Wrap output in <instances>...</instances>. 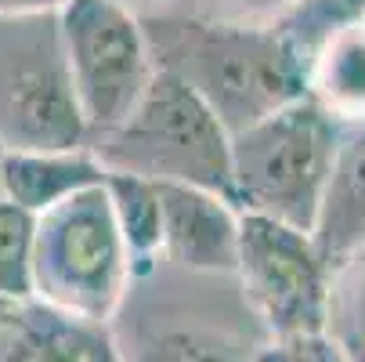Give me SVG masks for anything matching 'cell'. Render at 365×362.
<instances>
[{
  "label": "cell",
  "instance_id": "6da1fadb",
  "mask_svg": "<svg viewBox=\"0 0 365 362\" xmlns=\"http://www.w3.org/2000/svg\"><path fill=\"white\" fill-rule=\"evenodd\" d=\"M152 66L181 80L228 138L307 94V73L268 22L206 15H138Z\"/></svg>",
  "mask_w": 365,
  "mask_h": 362
},
{
  "label": "cell",
  "instance_id": "7a4b0ae2",
  "mask_svg": "<svg viewBox=\"0 0 365 362\" xmlns=\"http://www.w3.org/2000/svg\"><path fill=\"white\" fill-rule=\"evenodd\" d=\"M340 127L311 94L232 138L228 203L311 236L340 145Z\"/></svg>",
  "mask_w": 365,
  "mask_h": 362
},
{
  "label": "cell",
  "instance_id": "3957f363",
  "mask_svg": "<svg viewBox=\"0 0 365 362\" xmlns=\"http://www.w3.org/2000/svg\"><path fill=\"white\" fill-rule=\"evenodd\" d=\"M98 164L155 185H192L228 199L232 138L217 116L170 73L155 69L130 116L87 141Z\"/></svg>",
  "mask_w": 365,
  "mask_h": 362
},
{
  "label": "cell",
  "instance_id": "277c9868",
  "mask_svg": "<svg viewBox=\"0 0 365 362\" xmlns=\"http://www.w3.org/2000/svg\"><path fill=\"white\" fill-rule=\"evenodd\" d=\"M130 276V257L113 218L106 181L36 218L33 301L109 326Z\"/></svg>",
  "mask_w": 365,
  "mask_h": 362
},
{
  "label": "cell",
  "instance_id": "5b68a950",
  "mask_svg": "<svg viewBox=\"0 0 365 362\" xmlns=\"http://www.w3.org/2000/svg\"><path fill=\"white\" fill-rule=\"evenodd\" d=\"M0 145L4 152L87 145L55 11L0 22Z\"/></svg>",
  "mask_w": 365,
  "mask_h": 362
},
{
  "label": "cell",
  "instance_id": "8992f818",
  "mask_svg": "<svg viewBox=\"0 0 365 362\" xmlns=\"http://www.w3.org/2000/svg\"><path fill=\"white\" fill-rule=\"evenodd\" d=\"M87 141L116 131L155 76L141 19L116 0H66L55 11Z\"/></svg>",
  "mask_w": 365,
  "mask_h": 362
},
{
  "label": "cell",
  "instance_id": "52a82bcc",
  "mask_svg": "<svg viewBox=\"0 0 365 362\" xmlns=\"http://www.w3.org/2000/svg\"><path fill=\"white\" fill-rule=\"evenodd\" d=\"M235 276L246 304L272 337L326 330L329 268L307 232L260 214H239Z\"/></svg>",
  "mask_w": 365,
  "mask_h": 362
},
{
  "label": "cell",
  "instance_id": "ba28073f",
  "mask_svg": "<svg viewBox=\"0 0 365 362\" xmlns=\"http://www.w3.org/2000/svg\"><path fill=\"white\" fill-rule=\"evenodd\" d=\"M160 196V253L188 272H235L239 214L206 188L155 185Z\"/></svg>",
  "mask_w": 365,
  "mask_h": 362
},
{
  "label": "cell",
  "instance_id": "9c48e42d",
  "mask_svg": "<svg viewBox=\"0 0 365 362\" xmlns=\"http://www.w3.org/2000/svg\"><path fill=\"white\" fill-rule=\"evenodd\" d=\"M0 362H120V351L109 326L26 301L0 316Z\"/></svg>",
  "mask_w": 365,
  "mask_h": 362
},
{
  "label": "cell",
  "instance_id": "30bf717a",
  "mask_svg": "<svg viewBox=\"0 0 365 362\" xmlns=\"http://www.w3.org/2000/svg\"><path fill=\"white\" fill-rule=\"evenodd\" d=\"M311 239L329 272L365 246V116L344 120L340 127V145Z\"/></svg>",
  "mask_w": 365,
  "mask_h": 362
},
{
  "label": "cell",
  "instance_id": "8fae6325",
  "mask_svg": "<svg viewBox=\"0 0 365 362\" xmlns=\"http://www.w3.org/2000/svg\"><path fill=\"white\" fill-rule=\"evenodd\" d=\"M101 181H106V167L87 145L51 152H4L0 160V199L22 206L33 218Z\"/></svg>",
  "mask_w": 365,
  "mask_h": 362
},
{
  "label": "cell",
  "instance_id": "7c38bea8",
  "mask_svg": "<svg viewBox=\"0 0 365 362\" xmlns=\"http://www.w3.org/2000/svg\"><path fill=\"white\" fill-rule=\"evenodd\" d=\"M361 22H365V0H289L268 26L289 47L300 69L311 73L322 51L333 40L361 29Z\"/></svg>",
  "mask_w": 365,
  "mask_h": 362
},
{
  "label": "cell",
  "instance_id": "4fadbf2b",
  "mask_svg": "<svg viewBox=\"0 0 365 362\" xmlns=\"http://www.w3.org/2000/svg\"><path fill=\"white\" fill-rule=\"evenodd\" d=\"M307 94L336 120L365 116V40L358 29L333 40L315 59L307 73Z\"/></svg>",
  "mask_w": 365,
  "mask_h": 362
},
{
  "label": "cell",
  "instance_id": "5bb4252c",
  "mask_svg": "<svg viewBox=\"0 0 365 362\" xmlns=\"http://www.w3.org/2000/svg\"><path fill=\"white\" fill-rule=\"evenodd\" d=\"M106 196L130 257V272H145L160 253V196H155V181L106 171Z\"/></svg>",
  "mask_w": 365,
  "mask_h": 362
},
{
  "label": "cell",
  "instance_id": "9a60e30c",
  "mask_svg": "<svg viewBox=\"0 0 365 362\" xmlns=\"http://www.w3.org/2000/svg\"><path fill=\"white\" fill-rule=\"evenodd\" d=\"M326 333L347 362H365V246L329 272Z\"/></svg>",
  "mask_w": 365,
  "mask_h": 362
},
{
  "label": "cell",
  "instance_id": "2e32d148",
  "mask_svg": "<svg viewBox=\"0 0 365 362\" xmlns=\"http://www.w3.org/2000/svg\"><path fill=\"white\" fill-rule=\"evenodd\" d=\"M33 250L36 218L0 199V301L4 304L33 301Z\"/></svg>",
  "mask_w": 365,
  "mask_h": 362
},
{
  "label": "cell",
  "instance_id": "e0dca14e",
  "mask_svg": "<svg viewBox=\"0 0 365 362\" xmlns=\"http://www.w3.org/2000/svg\"><path fill=\"white\" fill-rule=\"evenodd\" d=\"M253 362H347V355L322 333H297V337H272L253 355Z\"/></svg>",
  "mask_w": 365,
  "mask_h": 362
},
{
  "label": "cell",
  "instance_id": "ac0fdd59",
  "mask_svg": "<svg viewBox=\"0 0 365 362\" xmlns=\"http://www.w3.org/2000/svg\"><path fill=\"white\" fill-rule=\"evenodd\" d=\"M152 362H235V358L225 351H214V348H199L192 341H170Z\"/></svg>",
  "mask_w": 365,
  "mask_h": 362
},
{
  "label": "cell",
  "instance_id": "d6986e66",
  "mask_svg": "<svg viewBox=\"0 0 365 362\" xmlns=\"http://www.w3.org/2000/svg\"><path fill=\"white\" fill-rule=\"evenodd\" d=\"M66 0H0V22L26 19V15H51L58 11Z\"/></svg>",
  "mask_w": 365,
  "mask_h": 362
},
{
  "label": "cell",
  "instance_id": "ffe728a7",
  "mask_svg": "<svg viewBox=\"0 0 365 362\" xmlns=\"http://www.w3.org/2000/svg\"><path fill=\"white\" fill-rule=\"evenodd\" d=\"M116 4H123V8H130L134 15H152L160 4H167V0H116Z\"/></svg>",
  "mask_w": 365,
  "mask_h": 362
},
{
  "label": "cell",
  "instance_id": "44dd1931",
  "mask_svg": "<svg viewBox=\"0 0 365 362\" xmlns=\"http://www.w3.org/2000/svg\"><path fill=\"white\" fill-rule=\"evenodd\" d=\"M4 308H8V304H4V301H0V316H4Z\"/></svg>",
  "mask_w": 365,
  "mask_h": 362
},
{
  "label": "cell",
  "instance_id": "7402d4cb",
  "mask_svg": "<svg viewBox=\"0 0 365 362\" xmlns=\"http://www.w3.org/2000/svg\"><path fill=\"white\" fill-rule=\"evenodd\" d=\"M358 33H361V40H365V22H361V29H358Z\"/></svg>",
  "mask_w": 365,
  "mask_h": 362
},
{
  "label": "cell",
  "instance_id": "603a6c76",
  "mask_svg": "<svg viewBox=\"0 0 365 362\" xmlns=\"http://www.w3.org/2000/svg\"><path fill=\"white\" fill-rule=\"evenodd\" d=\"M0 160H4V145H0Z\"/></svg>",
  "mask_w": 365,
  "mask_h": 362
}]
</instances>
